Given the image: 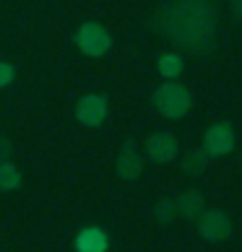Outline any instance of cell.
I'll return each mask as SVG.
<instances>
[{"label": "cell", "mask_w": 242, "mask_h": 252, "mask_svg": "<svg viewBox=\"0 0 242 252\" xmlns=\"http://www.w3.org/2000/svg\"><path fill=\"white\" fill-rule=\"evenodd\" d=\"M115 172H117L120 180H128V182H133V180L141 177V172H143V156L136 151L133 143H125L123 151L117 154Z\"/></svg>", "instance_id": "cell-7"}, {"label": "cell", "mask_w": 242, "mask_h": 252, "mask_svg": "<svg viewBox=\"0 0 242 252\" xmlns=\"http://www.w3.org/2000/svg\"><path fill=\"white\" fill-rule=\"evenodd\" d=\"M109 115V104L102 94H86L76 101V120L86 127H99Z\"/></svg>", "instance_id": "cell-5"}, {"label": "cell", "mask_w": 242, "mask_h": 252, "mask_svg": "<svg viewBox=\"0 0 242 252\" xmlns=\"http://www.w3.org/2000/svg\"><path fill=\"white\" fill-rule=\"evenodd\" d=\"M235 127L229 123H213L206 135H203V151H206L211 158H219V156H227L235 151Z\"/></svg>", "instance_id": "cell-3"}, {"label": "cell", "mask_w": 242, "mask_h": 252, "mask_svg": "<svg viewBox=\"0 0 242 252\" xmlns=\"http://www.w3.org/2000/svg\"><path fill=\"white\" fill-rule=\"evenodd\" d=\"M177 151H180L177 138L172 133H167V130H156V133H151L146 138V156L156 164L172 161V158L177 156Z\"/></svg>", "instance_id": "cell-6"}, {"label": "cell", "mask_w": 242, "mask_h": 252, "mask_svg": "<svg viewBox=\"0 0 242 252\" xmlns=\"http://www.w3.org/2000/svg\"><path fill=\"white\" fill-rule=\"evenodd\" d=\"M154 213H156V221L159 223H172L174 216H177V205H174V200H162L154 208Z\"/></svg>", "instance_id": "cell-13"}, {"label": "cell", "mask_w": 242, "mask_h": 252, "mask_svg": "<svg viewBox=\"0 0 242 252\" xmlns=\"http://www.w3.org/2000/svg\"><path fill=\"white\" fill-rule=\"evenodd\" d=\"M174 205H177V213L182 219H198L203 211H206V198H203L201 190H185L177 200H174Z\"/></svg>", "instance_id": "cell-9"}, {"label": "cell", "mask_w": 242, "mask_h": 252, "mask_svg": "<svg viewBox=\"0 0 242 252\" xmlns=\"http://www.w3.org/2000/svg\"><path fill=\"white\" fill-rule=\"evenodd\" d=\"M109 239L99 226H86L76 237V252H107Z\"/></svg>", "instance_id": "cell-8"}, {"label": "cell", "mask_w": 242, "mask_h": 252, "mask_svg": "<svg viewBox=\"0 0 242 252\" xmlns=\"http://www.w3.org/2000/svg\"><path fill=\"white\" fill-rule=\"evenodd\" d=\"M208 154L203 151V148H193V151H188L182 158H180V166H182V172L185 174H190V177H198L206 172V166H208Z\"/></svg>", "instance_id": "cell-10"}, {"label": "cell", "mask_w": 242, "mask_h": 252, "mask_svg": "<svg viewBox=\"0 0 242 252\" xmlns=\"http://www.w3.org/2000/svg\"><path fill=\"white\" fill-rule=\"evenodd\" d=\"M76 47L86 55V58H104L112 50V34L107 32V26L99 21H86L78 26L76 32Z\"/></svg>", "instance_id": "cell-2"}, {"label": "cell", "mask_w": 242, "mask_h": 252, "mask_svg": "<svg viewBox=\"0 0 242 252\" xmlns=\"http://www.w3.org/2000/svg\"><path fill=\"white\" fill-rule=\"evenodd\" d=\"M151 107L167 120H182L193 107L190 91L177 81H164L151 94Z\"/></svg>", "instance_id": "cell-1"}, {"label": "cell", "mask_w": 242, "mask_h": 252, "mask_svg": "<svg viewBox=\"0 0 242 252\" xmlns=\"http://www.w3.org/2000/svg\"><path fill=\"white\" fill-rule=\"evenodd\" d=\"M21 185V172L16 169V164L11 161H0V190L11 192Z\"/></svg>", "instance_id": "cell-12"}, {"label": "cell", "mask_w": 242, "mask_h": 252, "mask_svg": "<svg viewBox=\"0 0 242 252\" xmlns=\"http://www.w3.org/2000/svg\"><path fill=\"white\" fill-rule=\"evenodd\" d=\"M198 234L206 242H224L232 234V221L224 211L206 208L198 216Z\"/></svg>", "instance_id": "cell-4"}, {"label": "cell", "mask_w": 242, "mask_h": 252, "mask_svg": "<svg viewBox=\"0 0 242 252\" xmlns=\"http://www.w3.org/2000/svg\"><path fill=\"white\" fill-rule=\"evenodd\" d=\"M16 78V68L11 63H5V60H0V89H5V86H11Z\"/></svg>", "instance_id": "cell-14"}, {"label": "cell", "mask_w": 242, "mask_h": 252, "mask_svg": "<svg viewBox=\"0 0 242 252\" xmlns=\"http://www.w3.org/2000/svg\"><path fill=\"white\" fill-rule=\"evenodd\" d=\"M156 70H159L167 81H174V78H180V73L185 70V63L177 52H164V55H159V60H156Z\"/></svg>", "instance_id": "cell-11"}]
</instances>
